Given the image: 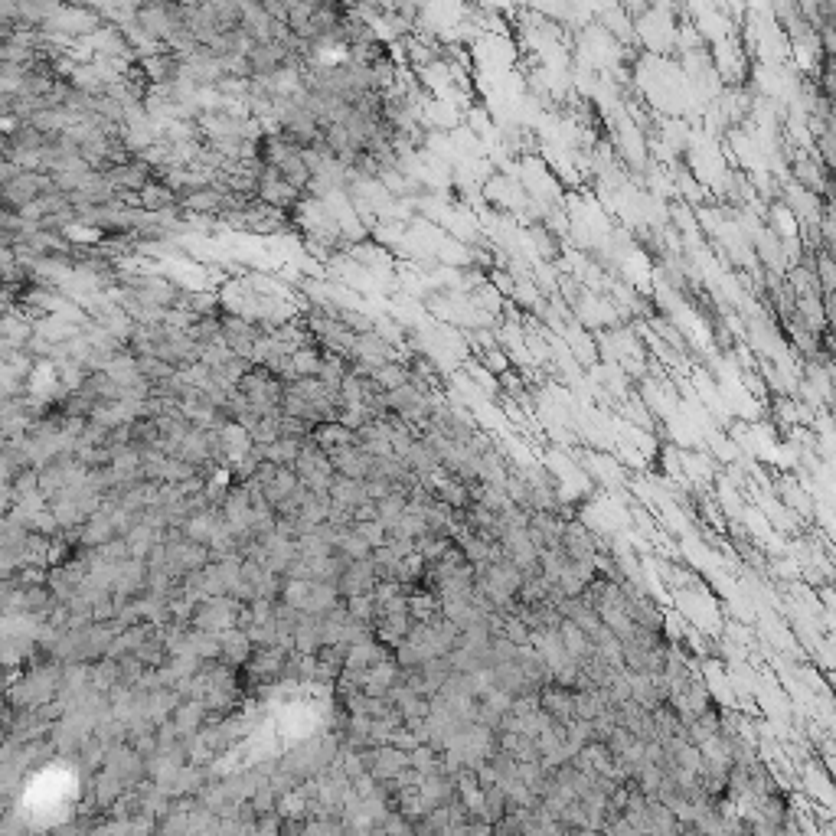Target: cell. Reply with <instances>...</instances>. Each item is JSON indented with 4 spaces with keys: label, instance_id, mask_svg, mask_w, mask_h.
I'll list each match as a JSON object with an SVG mask.
<instances>
[{
    "label": "cell",
    "instance_id": "cell-1",
    "mask_svg": "<svg viewBox=\"0 0 836 836\" xmlns=\"http://www.w3.org/2000/svg\"><path fill=\"white\" fill-rule=\"evenodd\" d=\"M536 703H539V709H543L552 722H559V725L575 719V690H572L569 683L556 680V676L546 680L536 690Z\"/></svg>",
    "mask_w": 836,
    "mask_h": 836
},
{
    "label": "cell",
    "instance_id": "cell-2",
    "mask_svg": "<svg viewBox=\"0 0 836 836\" xmlns=\"http://www.w3.org/2000/svg\"><path fill=\"white\" fill-rule=\"evenodd\" d=\"M559 546L565 549V556L569 559H592L598 546H595V533L588 530L585 523L579 520H565L562 523V539H559Z\"/></svg>",
    "mask_w": 836,
    "mask_h": 836
}]
</instances>
